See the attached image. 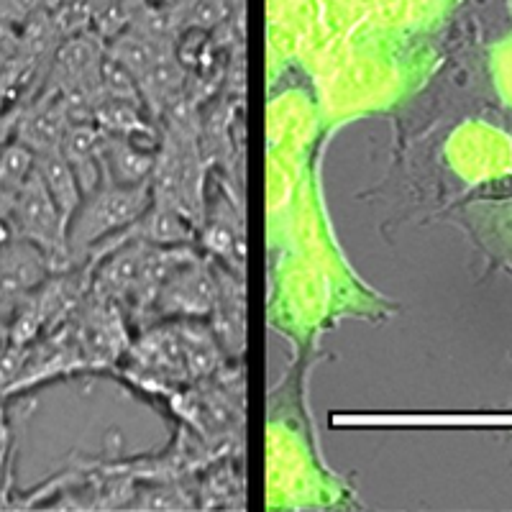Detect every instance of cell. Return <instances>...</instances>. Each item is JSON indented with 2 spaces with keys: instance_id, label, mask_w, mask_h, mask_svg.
<instances>
[{
  "instance_id": "8fae6325",
  "label": "cell",
  "mask_w": 512,
  "mask_h": 512,
  "mask_svg": "<svg viewBox=\"0 0 512 512\" xmlns=\"http://www.w3.org/2000/svg\"><path fill=\"white\" fill-rule=\"evenodd\" d=\"M93 121L108 136H146L152 134V126L144 118V105L128 103V100L100 98L93 108Z\"/></svg>"
},
{
  "instance_id": "d6986e66",
  "label": "cell",
  "mask_w": 512,
  "mask_h": 512,
  "mask_svg": "<svg viewBox=\"0 0 512 512\" xmlns=\"http://www.w3.org/2000/svg\"><path fill=\"white\" fill-rule=\"evenodd\" d=\"M477 6H489V0H474Z\"/></svg>"
},
{
  "instance_id": "7c38bea8",
  "label": "cell",
  "mask_w": 512,
  "mask_h": 512,
  "mask_svg": "<svg viewBox=\"0 0 512 512\" xmlns=\"http://www.w3.org/2000/svg\"><path fill=\"white\" fill-rule=\"evenodd\" d=\"M159 49H164V47H157L154 41H149L146 36L136 34L134 29L121 31V34L113 36L111 41H105V54L116 59V62H121L126 70L134 72L136 80H139V77L144 75L149 67H152V62L157 59Z\"/></svg>"
},
{
  "instance_id": "9a60e30c",
  "label": "cell",
  "mask_w": 512,
  "mask_h": 512,
  "mask_svg": "<svg viewBox=\"0 0 512 512\" xmlns=\"http://www.w3.org/2000/svg\"><path fill=\"white\" fill-rule=\"evenodd\" d=\"M131 507L136 510H190L192 500L185 495V489L175 487V484H154L131 497Z\"/></svg>"
},
{
  "instance_id": "30bf717a",
  "label": "cell",
  "mask_w": 512,
  "mask_h": 512,
  "mask_svg": "<svg viewBox=\"0 0 512 512\" xmlns=\"http://www.w3.org/2000/svg\"><path fill=\"white\" fill-rule=\"evenodd\" d=\"M34 169L36 175L41 177V182H44V187L49 190V195L54 198V203L64 213L67 223H70L72 213H75L77 205L85 198L72 164L64 159V154L59 149H49V152L34 154Z\"/></svg>"
},
{
  "instance_id": "4fadbf2b",
  "label": "cell",
  "mask_w": 512,
  "mask_h": 512,
  "mask_svg": "<svg viewBox=\"0 0 512 512\" xmlns=\"http://www.w3.org/2000/svg\"><path fill=\"white\" fill-rule=\"evenodd\" d=\"M100 93H103V98L128 100V103L144 105L139 80L134 77V72L126 70L121 62H116L108 54H105L103 64H100Z\"/></svg>"
},
{
  "instance_id": "52a82bcc",
  "label": "cell",
  "mask_w": 512,
  "mask_h": 512,
  "mask_svg": "<svg viewBox=\"0 0 512 512\" xmlns=\"http://www.w3.org/2000/svg\"><path fill=\"white\" fill-rule=\"evenodd\" d=\"M123 233L152 246H187L195 241V226L185 210H180L177 205L154 203V200L141 213L139 221Z\"/></svg>"
},
{
  "instance_id": "2e32d148",
  "label": "cell",
  "mask_w": 512,
  "mask_h": 512,
  "mask_svg": "<svg viewBox=\"0 0 512 512\" xmlns=\"http://www.w3.org/2000/svg\"><path fill=\"white\" fill-rule=\"evenodd\" d=\"M200 239H203V246L213 256H233V251H236V231L228 223H223L221 218H213L205 226Z\"/></svg>"
},
{
  "instance_id": "ba28073f",
  "label": "cell",
  "mask_w": 512,
  "mask_h": 512,
  "mask_svg": "<svg viewBox=\"0 0 512 512\" xmlns=\"http://www.w3.org/2000/svg\"><path fill=\"white\" fill-rule=\"evenodd\" d=\"M157 152L141 149L136 139L108 136L103 149V177L113 185H144L152 180Z\"/></svg>"
},
{
  "instance_id": "277c9868",
  "label": "cell",
  "mask_w": 512,
  "mask_h": 512,
  "mask_svg": "<svg viewBox=\"0 0 512 512\" xmlns=\"http://www.w3.org/2000/svg\"><path fill=\"white\" fill-rule=\"evenodd\" d=\"M218 297V269L213 272L200 256L182 264L159 290L152 313L164 318H205L213 313Z\"/></svg>"
},
{
  "instance_id": "e0dca14e",
  "label": "cell",
  "mask_w": 512,
  "mask_h": 512,
  "mask_svg": "<svg viewBox=\"0 0 512 512\" xmlns=\"http://www.w3.org/2000/svg\"><path fill=\"white\" fill-rule=\"evenodd\" d=\"M39 8H44V0H0V24L21 26Z\"/></svg>"
},
{
  "instance_id": "9c48e42d",
  "label": "cell",
  "mask_w": 512,
  "mask_h": 512,
  "mask_svg": "<svg viewBox=\"0 0 512 512\" xmlns=\"http://www.w3.org/2000/svg\"><path fill=\"white\" fill-rule=\"evenodd\" d=\"M182 85H185V67H182V59L177 57L175 47L159 49L152 67L139 77L144 105L157 116H162L169 100H175L182 93Z\"/></svg>"
},
{
  "instance_id": "8992f818",
  "label": "cell",
  "mask_w": 512,
  "mask_h": 512,
  "mask_svg": "<svg viewBox=\"0 0 512 512\" xmlns=\"http://www.w3.org/2000/svg\"><path fill=\"white\" fill-rule=\"evenodd\" d=\"M52 277L47 256L31 241L13 239L0 246V303L13 305Z\"/></svg>"
},
{
  "instance_id": "7a4b0ae2",
  "label": "cell",
  "mask_w": 512,
  "mask_h": 512,
  "mask_svg": "<svg viewBox=\"0 0 512 512\" xmlns=\"http://www.w3.org/2000/svg\"><path fill=\"white\" fill-rule=\"evenodd\" d=\"M13 226L18 239L31 241L47 256L52 274H62L75 269L70 249H67V218L54 203L49 190L44 187L36 169H31L24 185L18 187L13 200Z\"/></svg>"
},
{
  "instance_id": "ac0fdd59",
  "label": "cell",
  "mask_w": 512,
  "mask_h": 512,
  "mask_svg": "<svg viewBox=\"0 0 512 512\" xmlns=\"http://www.w3.org/2000/svg\"><path fill=\"white\" fill-rule=\"evenodd\" d=\"M11 441H13V433H11V425H8L6 408L0 405V474H3V469H6V464H8Z\"/></svg>"
},
{
  "instance_id": "5b68a950",
  "label": "cell",
  "mask_w": 512,
  "mask_h": 512,
  "mask_svg": "<svg viewBox=\"0 0 512 512\" xmlns=\"http://www.w3.org/2000/svg\"><path fill=\"white\" fill-rule=\"evenodd\" d=\"M70 128V113L64 95L54 88H44L26 105H21L16 123V141L24 144L31 154L59 149L64 131Z\"/></svg>"
},
{
  "instance_id": "6da1fadb",
  "label": "cell",
  "mask_w": 512,
  "mask_h": 512,
  "mask_svg": "<svg viewBox=\"0 0 512 512\" xmlns=\"http://www.w3.org/2000/svg\"><path fill=\"white\" fill-rule=\"evenodd\" d=\"M152 205V185H113L103 182L88 192L67 226V249L75 267L88 264V254L116 233L126 231Z\"/></svg>"
},
{
  "instance_id": "3957f363",
  "label": "cell",
  "mask_w": 512,
  "mask_h": 512,
  "mask_svg": "<svg viewBox=\"0 0 512 512\" xmlns=\"http://www.w3.org/2000/svg\"><path fill=\"white\" fill-rule=\"evenodd\" d=\"M128 354H131V377L139 379L141 384L164 390V387L192 382L177 318H172V323L149 328L139 341L128 346Z\"/></svg>"
},
{
  "instance_id": "5bb4252c",
  "label": "cell",
  "mask_w": 512,
  "mask_h": 512,
  "mask_svg": "<svg viewBox=\"0 0 512 512\" xmlns=\"http://www.w3.org/2000/svg\"><path fill=\"white\" fill-rule=\"evenodd\" d=\"M34 169V154L16 139L0 152V195H13Z\"/></svg>"
}]
</instances>
